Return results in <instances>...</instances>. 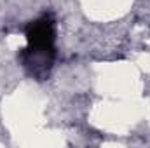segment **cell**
Here are the masks:
<instances>
[{
	"label": "cell",
	"instance_id": "cell-1",
	"mask_svg": "<svg viewBox=\"0 0 150 148\" xmlns=\"http://www.w3.org/2000/svg\"><path fill=\"white\" fill-rule=\"evenodd\" d=\"M26 42L28 47L19 52V61L30 73L35 77H42L49 72L54 56H56V19L51 12L42 14L35 21L28 23L26 30Z\"/></svg>",
	"mask_w": 150,
	"mask_h": 148
}]
</instances>
